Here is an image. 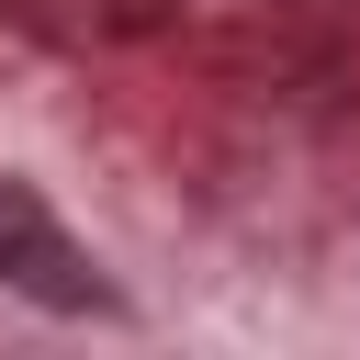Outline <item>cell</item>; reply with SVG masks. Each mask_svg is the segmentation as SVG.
<instances>
[{
  "instance_id": "cell-1",
  "label": "cell",
  "mask_w": 360,
  "mask_h": 360,
  "mask_svg": "<svg viewBox=\"0 0 360 360\" xmlns=\"http://www.w3.org/2000/svg\"><path fill=\"white\" fill-rule=\"evenodd\" d=\"M0 281L56 304V315H112V281L90 270V248L34 202V180H0Z\"/></svg>"
}]
</instances>
